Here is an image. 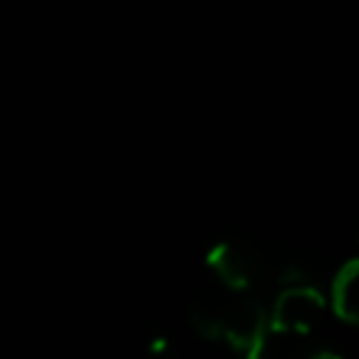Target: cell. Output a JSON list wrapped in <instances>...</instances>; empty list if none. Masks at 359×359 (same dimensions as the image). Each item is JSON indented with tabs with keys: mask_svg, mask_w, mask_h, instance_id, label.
I'll return each mask as SVG.
<instances>
[{
	"mask_svg": "<svg viewBox=\"0 0 359 359\" xmlns=\"http://www.w3.org/2000/svg\"><path fill=\"white\" fill-rule=\"evenodd\" d=\"M283 252L286 250H269L255 241L227 238V241H219L210 247L208 266L224 283L227 292L238 294V292L264 286L269 280H278Z\"/></svg>",
	"mask_w": 359,
	"mask_h": 359,
	"instance_id": "6da1fadb",
	"label": "cell"
},
{
	"mask_svg": "<svg viewBox=\"0 0 359 359\" xmlns=\"http://www.w3.org/2000/svg\"><path fill=\"white\" fill-rule=\"evenodd\" d=\"M219 339H224L241 359H266L269 314L255 297L230 292L224 317L219 325Z\"/></svg>",
	"mask_w": 359,
	"mask_h": 359,
	"instance_id": "7a4b0ae2",
	"label": "cell"
},
{
	"mask_svg": "<svg viewBox=\"0 0 359 359\" xmlns=\"http://www.w3.org/2000/svg\"><path fill=\"white\" fill-rule=\"evenodd\" d=\"M325 300L317 286H286L269 314V331L280 337H306L323 317Z\"/></svg>",
	"mask_w": 359,
	"mask_h": 359,
	"instance_id": "3957f363",
	"label": "cell"
},
{
	"mask_svg": "<svg viewBox=\"0 0 359 359\" xmlns=\"http://www.w3.org/2000/svg\"><path fill=\"white\" fill-rule=\"evenodd\" d=\"M227 297H230L227 289H205L194 297L188 317H191V325L196 328V334H202L208 339H219V325L224 317Z\"/></svg>",
	"mask_w": 359,
	"mask_h": 359,
	"instance_id": "277c9868",
	"label": "cell"
},
{
	"mask_svg": "<svg viewBox=\"0 0 359 359\" xmlns=\"http://www.w3.org/2000/svg\"><path fill=\"white\" fill-rule=\"evenodd\" d=\"M331 306L339 320L359 325V258L348 261L331 286Z\"/></svg>",
	"mask_w": 359,
	"mask_h": 359,
	"instance_id": "5b68a950",
	"label": "cell"
},
{
	"mask_svg": "<svg viewBox=\"0 0 359 359\" xmlns=\"http://www.w3.org/2000/svg\"><path fill=\"white\" fill-rule=\"evenodd\" d=\"M278 359H342L337 351L331 348H323V345H309V342H294V345H286Z\"/></svg>",
	"mask_w": 359,
	"mask_h": 359,
	"instance_id": "8992f818",
	"label": "cell"
},
{
	"mask_svg": "<svg viewBox=\"0 0 359 359\" xmlns=\"http://www.w3.org/2000/svg\"><path fill=\"white\" fill-rule=\"evenodd\" d=\"M143 359H177L171 339H168V337H163V334H157V337L149 342V348H146Z\"/></svg>",
	"mask_w": 359,
	"mask_h": 359,
	"instance_id": "52a82bcc",
	"label": "cell"
}]
</instances>
